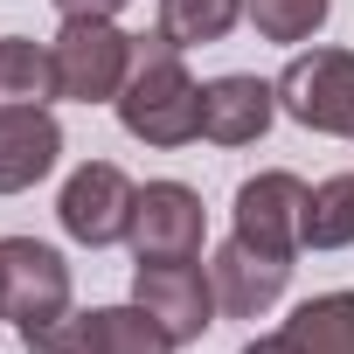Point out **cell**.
Listing matches in <instances>:
<instances>
[{"instance_id": "5bb4252c", "label": "cell", "mask_w": 354, "mask_h": 354, "mask_svg": "<svg viewBox=\"0 0 354 354\" xmlns=\"http://www.w3.org/2000/svg\"><path fill=\"white\" fill-rule=\"evenodd\" d=\"M285 333H292L306 354H354V292H319V299H306V306L285 319Z\"/></svg>"}, {"instance_id": "9c48e42d", "label": "cell", "mask_w": 354, "mask_h": 354, "mask_svg": "<svg viewBox=\"0 0 354 354\" xmlns=\"http://www.w3.org/2000/svg\"><path fill=\"white\" fill-rule=\"evenodd\" d=\"M202 236H209V223H202V195L188 181H146L139 188L132 230H125L139 264H153V257H202Z\"/></svg>"}, {"instance_id": "3957f363", "label": "cell", "mask_w": 354, "mask_h": 354, "mask_svg": "<svg viewBox=\"0 0 354 354\" xmlns=\"http://www.w3.org/2000/svg\"><path fill=\"white\" fill-rule=\"evenodd\" d=\"M63 313H70L63 250L42 243V236H0V319L21 326V340H28V333L56 326Z\"/></svg>"}, {"instance_id": "7a4b0ae2", "label": "cell", "mask_w": 354, "mask_h": 354, "mask_svg": "<svg viewBox=\"0 0 354 354\" xmlns=\"http://www.w3.org/2000/svg\"><path fill=\"white\" fill-rule=\"evenodd\" d=\"M49 63H56V97L70 104H111L125 91V70H132V35L118 21H97V15H70L49 42Z\"/></svg>"}, {"instance_id": "5b68a950", "label": "cell", "mask_w": 354, "mask_h": 354, "mask_svg": "<svg viewBox=\"0 0 354 354\" xmlns=\"http://www.w3.org/2000/svg\"><path fill=\"white\" fill-rule=\"evenodd\" d=\"M174 340L139 299L132 306H91V313H63L56 326L28 333V354H174Z\"/></svg>"}, {"instance_id": "e0dca14e", "label": "cell", "mask_w": 354, "mask_h": 354, "mask_svg": "<svg viewBox=\"0 0 354 354\" xmlns=\"http://www.w3.org/2000/svg\"><path fill=\"white\" fill-rule=\"evenodd\" d=\"M243 15H250V28L264 35V42H313L319 28H326V15H333V0H243Z\"/></svg>"}, {"instance_id": "7c38bea8", "label": "cell", "mask_w": 354, "mask_h": 354, "mask_svg": "<svg viewBox=\"0 0 354 354\" xmlns=\"http://www.w3.org/2000/svg\"><path fill=\"white\" fill-rule=\"evenodd\" d=\"M271 118H278V84L243 77V70L202 84V139H216V146H257L271 132Z\"/></svg>"}, {"instance_id": "ac0fdd59", "label": "cell", "mask_w": 354, "mask_h": 354, "mask_svg": "<svg viewBox=\"0 0 354 354\" xmlns=\"http://www.w3.org/2000/svg\"><path fill=\"white\" fill-rule=\"evenodd\" d=\"M118 8L125 0H56V15L70 21V15H97V21H118Z\"/></svg>"}, {"instance_id": "52a82bcc", "label": "cell", "mask_w": 354, "mask_h": 354, "mask_svg": "<svg viewBox=\"0 0 354 354\" xmlns=\"http://www.w3.org/2000/svg\"><path fill=\"white\" fill-rule=\"evenodd\" d=\"M132 299L174 333V340H202L209 326H216V278H209V264H195V257H153V264H139L132 271Z\"/></svg>"}, {"instance_id": "30bf717a", "label": "cell", "mask_w": 354, "mask_h": 354, "mask_svg": "<svg viewBox=\"0 0 354 354\" xmlns=\"http://www.w3.org/2000/svg\"><path fill=\"white\" fill-rule=\"evenodd\" d=\"M209 278H216V306L230 319H264L292 285V257H271L230 230V243H216V257H209Z\"/></svg>"}, {"instance_id": "ba28073f", "label": "cell", "mask_w": 354, "mask_h": 354, "mask_svg": "<svg viewBox=\"0 0 354 354\" xmlns=\"http://www.w3.org/2000/svg\"><path fill=\"white\" fill-rule=\"evenodd\" d=\"M306 181L285 167H264L236 188V236L271 250V257H299L306 250Z\"/></svg>"}, {"instance_id": "4fadbf2b", "label": "cell", "mask_w": 354, "mask_h": 354, "mask_svg": "<svg viewBox=\"0 0 354 354\" xmlns=\"http://www.w3.org/2000/svg\"><path fill=\"white\" fill-rule=\"evenodd\" d=\"M56 97V63L49 42L0 35V104H49Z\"/></svg>"}, {"instance_id": "277c9868", "label": "cell", "mask_w": 354, "mask_h": 354, "mask_svg": "<svg viewBox=\"0 0 354 354\" xmlns=\"http://www.w3.org/2000/svg\"><path fill=\"white\" fill-rule=\"evenodd\" d=\"M278 111L306 132L354 139V56L347 49H306L278 77Z\"/></svg>"}, {"instance_id": "2e32d148", "label": "cell", "mask_w": 354, "mask_h": 354, "mask_svg": "<svg viewBox=\"0 0 354 354\" xmlns=\"http://www.w3.org/2000/svg\"><path fill=\"white\" fill-rule=\"evenodd\" d=\"M354 243V174H326L306 195V250H347Z\"/></svg>"}, {"instance_id": "d6986e66", "label": "cell", "mask_w": 354, "mask_h": 354, "mask_svg": "<svg viewBox=\"0 0 354 354\" xmlns=\"http://www.w3.org/2000/svg\"><path fill=\"white\" fill-rule=\"evenodd\" d=\"M243 354H306L292 333H257V340H243Z\"/></svg>"}, {"instance_id": "8992f818", "label": "cell", "mask_w": 354, "mask_h": 354, "mask_svg": "<svg viewBox=\"0 0 354 354\" xmlns=\"http://www.w3.org/2000/svg\"><path fill=\"white\" fill-rule=\"evenodd\" d=\"M132 202H139V188L125 181V167L84 160L70 181H63V195H56V223H63L70 243L111 250V243H125V230H132Z\"/></svg>"}, {"instance_id": "8fae6325", "label": "cell", "mask_w": 354, "mask_h": 354, "mask_svg": "<svg viewBox=\"0 0 354 354\" xmlns=\"http://www.w3.org/2000/svg\"><path fill=\"white\" fill-rule=\"evenodd\" d=\"M63 160V125L49 104H0V195H28Z\"/></svg>"}, {"instance_id": "9a60e30c", "label": "cell", "mask_w": 354, "mask_h": 354, "mask_svg": "<svg viewBox=\"0 0 354 354\" xmlns=\"http://www.w3.org/2000/svg\"><path fill=\"white\" fill-rule=\"evenodd\" d=\"M243 21V0H160V35L174 49H202V42H223L230 28Z\"/></svg>"}, {"instance_id": "6da1fadb", "label": "cell", "mask_w": 354, "mask_h": 354, "mask_svg": "<svg viewBox=\"0 0 354 354\" xmlns=\"http://www.w3.org/2000/svg\"><path fill=\"white\" fill-rule=\"evenodd\" d=\"M118 125L139 139V146H195L202 139V84L188 77V49H174L160 28L153 35H132V70H125V91L111 97Z\"/></svg>"}]
</instances>
